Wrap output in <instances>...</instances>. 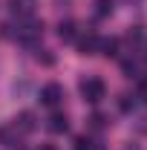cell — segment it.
Wrapping results in <instances>:
<instances>
[{"instance_id": "6da1fadb", "label": "cell", "mask_w": 147, "mask_h": 150, "mask_svg": "<svg viewBox=\"0 0 147 150\" xmlns=\"http://www.w3.org/2000/svg\"><path fill=\"white\" fill-rule=\"evenodd\" d=\"M43 35V23L32 18H18V29L12 32V38H18L20 43H37V38Z\"/></svg>"}, {"instance_id": "7a4b0ae2", "label": "cell", "mask_w": 147, "mask_h": 150, "mask_svg": "<svg viewBox=\"0 0 147 150\" xmlns=\"http://www.w3.org/2000/svg\"><path fill=\"white\" fill-rule=\"evenodd\" d=\"M81 95H84L90 104H98V101H104L107 87H104L101 78H87V81H81Z\"/></svg>"}, {"instance_id": "3957f363", "label": "cell", "mask_w": 147, "mask_h": 150, "mask_svg": "<svg viewBox=\"0 0 147 150\" xmlns=\"http://www.w3.org/2000/svg\"><path fill=\"white\" fill-rule=\"evenodd\" d=\"M61 101H64V87L61 84H46L40 90V104L43 107H58Z\"/></svg>"}, {"instance_id": "277c9868", "label": "cell", "mask_w": 147, "mask_h": 150, "mask_svg": "<svg viewBox=\"0 0 147 150\" xmlns=\"http://www.w3.org/2000/svg\"><path fill=\"white\" fill-rule=\"evenodd\" d=\"M98 43H101V38L95 35V32H87V35L78 40V52L81 55H95L98 52Z\"/></svg>"}, {"instance_id": "5b68a950", "label": "cell", "mask_w": 147, "mask_h": 150, "mask_svg": "<svg viewBox=\"0 0 147 150\" xmlns=\"http://www.w3.org/2000/svg\"><path fill=\"white\" fill-rule=\"evenodd\" d=\"M9 9H12V15H18V18H29L32 9H35V0H9Z\"/></svg>"}, {"instance_id": "8992f818", "label": "cell", "mask_w": 147, "mask_h": 150, "mask_svg": "<svg viewBox=\"0 0 147 150\" xmlns=\"http://www.w3.org/2000/svg\"><path fill=\"white\" fill-rule=\"evenodd\" d=\"M98 52H101V55H107V58H115V55H118V38H101Z\"/></svg>"}, {"instance_id": "52a82bcc", "label": "cell", "mask_w": 147, "mask_h": 150, "mask_svg": "<svg viewBox=\"0 0 147 150\" xmlns=\"http://www.w3.org/2000/svg\"><path fill=\"white\" fill-rule=\"evenodd\" d=\"M46 127H49L52 133H66V130H69V121H66V115H61V112H52Z\"/></svg>"}, {"instance_id": "ba28073f", "label": "cell", "mask_w": 147, "mask_h": 150, "mask_svg": "<svg viewBox=\"0 0 147 150\" xmlns=\"http://www.w3.org/2000/svg\"><path fill=\"white\" fill-rule=\"evenodd\" d=\"M75 20H61V26H58V38L61 40H75Z\"/></svg>"}, {"instance_id": "9c48e42d", "label": "cell", "mask_w": 147, "mask_h": 150, "mask_svg": "<svg viewBox=\"0 0 147 150\" xmlns=\"http://www.w3.org/2000/svg\"><path fill=\"white\" fill-rule=\"evenodd\" d=\"M15 127H20L23 133H32L35 130V115L32 112H20L18 118H15Z\"/></svg>"}, {"instance_id": "30bf717a", "label": "cell", "mask_w": 147, "mask_h": 150, "mask_svg": "<svg viewBox=\"0 0 147 150\" xmlns=\"http://www.w3.org/2000/svg\"><path fill=\"white\" fill-rule=\"evenodd\" d=\"M95 12H98V18H107L112 12V0H95Z\"/></svg>"}, {"instance_id": "8fae6325", "label": "cell", "mask_w": 147, "mask_h": 150, "mask_svg": "<svg viewBox=\"0 0 147 150\" xmlns=\"http://www.w3.org/2000/svg\"><path fill=\"white\" fill-rule=\"evenodd\" d=\"M37 61H40V64H46V67H52V64H55V58L49 55V49H37Z\"/></svg>"}, {"instance_id": "7c38bea8", "label": "cell", "mask_w": 147, "mask_h": 150, "mask_svg": "<svg viewBox=\"0 0 147 150\" xmlns=\"http://www.w3.org/2000/svg\"><path fill=\"white\" fill-rule=\"evenodd\" d=\"M72 150H90V139H87V136H78V139H75V147Z\"/></svg>"}, {"instance_id": "4fadbf2b", "label": "cell", "mask_w": 147, "mask_h": 150, "mask_svg": "<svg viewBox=\"0 0 147 150\" xmlns=\"http://www.w3.org/2000/svg\"><path fill=\"white\" fill-rule=\"evenodd\" d=\"M90 121H92V127H104V124H107V121H104V115H101V112H95V115H92Z\"/></svg>"}, {"instance_id": "5bb4252c", "label": "cell", "mask_w": 147, "mask_h": 150, "mask_svg": "<svg viewBox=\"0 0 147 150\" xmlns=\"http://www.w3.org/2000/svg\"><path fill=\"white\" fill-rule=\"evenodd\" d=\"M139 95L147 101V81H141V84H139Z\"/></svg>"}, {"instance_id": "9a60e30c", "label": "cell", "mask_w": 147, "mask_h": 150, "mask_svg": "<svg viewBox=\"0 0 147 150\" xmlns=\"http://www.w3.org/2000/svg\"><path fill=\"white\" fill-rule=\"evenodd\" d=\"M121 110H130V95H121Z\"/></svg>"}, {"instance_id": "2e32d148", "label": "cell", "mask_w": 147, "mask_h": 150, "mask_svg": "<svg viewBox=\"0 0 147 150\" xmlns=\"http://www.w3.org/2000/svg\"><path fill=\"white\" fill-rule=\"evenodd\" d=\"M37 150H55V147H52V144H40Z\"/></svg>"}]
</instances>
